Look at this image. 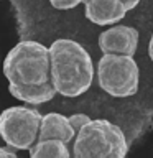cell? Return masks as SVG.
Returning a JSON list of instances; mask_svg holds the SVG:
<instances>
[{"label": "cell", "mask_w": 153, "mask_h": 158, "mask_svg": "<svg viewBox=\"0 0 153 158\" xmlns=\"http://www.w3.org/2000/svg\"><path fill=\"white\" fill-rule=\"evenodd\" d=\"M51 84L64 97H79L89 91L96 74L91 54L69 38L54 40L49 46Z\"/></svg>", "instance_id": "1"}, {"label": "cell", "mask_w": 153, "mask_h": 158, "mask_svg": "<svg viewBox=\"0 0 153 158\" xmlns=\"http://www.w3.org/2000/svg\"><path fill=\"white\" fill-rule=\"evenodd\" d=\"M2 71L8 82L13 84L39 86L49 82L51 81L49 48L35 40H23L7 53Z\"/></svg>", "instance_id": "2"}, {"label": "cell", "mask_w": 153, "mask_h": 158, "mask_svg": "<svg viewBox=\"0 0 153 158\" xmlns=\"http://www.w3.org/2000/svg\"><path fill=\"white\" fill-rule=\"evenodd\" d=\"M72 158H127L128 143L122 128L105 118H91L79 128Z\"/></svg>", "instance_id": "3"}, {"label": "cell", "mask_w": 153, "mask_h": 158, "mask_svg": "<svg viewBox=\"0 0 153 158\" xmlns=\"http://www.w3.org/2000/svg\"><path fill=\"white\" fill-rule=\"evenodd\" d=\"M97 84L112 97L135 96L140 84V68L133 56L105 53L96 66Z\"/></svg>", "instance_id": "4"}, {"label": "cell", "mask_w": 153, "mask_h": 158, "mask_svg": "<svg viewBox=\"0 0 153 158\" xmlns=\"http://www.w3.org/2000/svg\"><path fill=\"white\" fill-rule=\"evenodd\" d=\"M43 115L30 106L8 107L0 114V137L10 148L30 150L39 135Z\"/></svg>", "instance_id": "5"}, {"label": "cell", "mask_w": 153, "mask_h": 158, "mask_svg": "<svg viewBox=\"0 0 153 158\" xmlns=\"http://www.w3.org/2000/svg\"><path fill=\"white\" fill-rule=\"evenodd\" d=\"M138 40H140V35L137 28L117 23L99 35V48L104 54L110 53L133 56L138 48Z\"/></svg>", "instance_id": "6"}, {"label": "cell", "mask_w": 153, "mask_h": 158, "mask_svg": "<svg viewBox=\"0 0 153 158\" xmlns=\"http://www.w3.org/2000/svg\"><path fill=\"white\" fill-rule=\"evenodd\" d=\"M127 7L122 0H89L84 3V15L91 23L99 27L117 25L127 15Z\"/></svg>", "instance_id": "7"}, {"label": "cell", "mask_w": 153, "mask_h": 158, "mask_svg": "<svg viewBox=\"0 0 153 158\" xmlns=\"http://www.w3.org/2000/svg\"><path fill=\"white\" fill-rule=\"evenodd\" d=\"M77 133V128L74 127L71 118L58 112L44 114L39 125V135L38 140H46V138H58L64 143L74 142Z\"/></svg>", "instance_id": "8"}, {"label": "cell", "mask_w": 153, "mask_h": 158, "mask_svg": "<svg viewBox=\"0 0 153 158\" xmlns=\"http://www.w3.org/2000/svg\"><path fill=\"white\" fill-rule=\"evenodd\" d=\"M8 92L15 99L22 101L28 106H41L49 101H53L56 96V89L49 82L39 84V86H23V84H13L8 82Z\"/></svg>", "instance_id": "9"}, {"label": "cell", "mask_w": 153, "mask_h": 158, "mask_svg": "<svg viewBox=\"0 0 153 158\" xmlns=\"http://www.w3.org/2000/svg\"><path fill=\"white\" fill-rule=\"evenodd\" d=\"M69 143H64L58 138L36 140L30 148V158H72V152L69 150Z\"/></svg>", "instance_id": "10"}, {"label": "cell", "mask_w": 153, "mask_h": 158, "mask_svg": "<svg viewBox=\"0 0 153 158\" xmlns=\"http://www.w3.org/2000/svg\"><path fill=\"white\" fill-rule=\"evenodd\" d=\"M49 3L56 10H72L77 5H81L82 0H49Z\"/></svg>", "instance_id": "11"}, {"label": "cell", "mask_w": 153, "mask_h": 158, "mask_svg": "<svg viewBox=\"0 0 153 158\" xmlns=\"http://www.w3.org/2000/svg\"><path fill=\"white\" fill-rule=\"evenodd\" d=\"M69 118H71V122L74 123V127L77 128V132L82 125H86V123L91 120V117L86 115V114H72V115H69Z\"/></svg>", "instance_id": "12"}, {"label": "cell", "mask_w": 153, "mask_h": 158, "mask_svg": "<svg viewBox=\"0 0 153 158\" xmlns=\"http://www.w3.org/2000/svg\"><path fill=\"white\" fill-rule=\"evenodd\" d=\"M0 158H18L12 150H8V148L5 147H0Z\"/></svg>", "instance_id": "13"}, {"label": "cell", "mask_w": 153, "mask_h": 158, "mask_svg": "<svg viewBox=\"0 0 153 158\" xmlns=\"http://www.w3.org/2000/svg\"><path fill=\"white\" fill-rule=\"evenodd\" d=\"M122 3L127 7V10H133L138 3H140V0H122Z\"/></svg>", "instance_id": "14"}, {"label": "cell", "mask_w": 153, "mask_h": 158, "mask_svg": "<svg viewBox=\"0 0 153 158\" xmlns=\"http://www.w3.org/2000/svg\"><path fill=\"white\" fill-rule=\"evenodd\" d=\"M148 56H150V59L153 61V33H151L150 41H148Z\"/></svg>", "instance_id": "15"}, {"label": "cell", "mask_w": 153, "mask_h": 158, "mask_svg": "<svg viewBox=\"0 0 153 158\" xmlns=\"http://www.w3.org/2000/svg\"><path fill=\"white\" fill-rule=\"evenodd\" d=\"M89 2V0H82V3H87Z\"/></svg>", "instance_id": "16"}]
</instances>
